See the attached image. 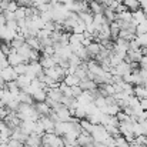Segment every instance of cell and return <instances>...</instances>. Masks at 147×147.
<instances>
[{"mask_svg":"<svg viewBox=\"0 0 147 147\" xmlns=\"http://www.w3.org/2000/svg\"><path fill=\"white\" fill-rule=\"evenodd\" d=\"M90 136L93 137V140H94V142L103 143V142L109 137V133L106 131V129H104V126H103V124H93L92 131H90Z\"/></svg>","mask_w":147,"mask_h":147,"instance_id":"obj_1","label":"cell"},{"mask_svg":"<svg viewBox=\"0 0 147 147\" xmlns=\"http://www.w3.org/2000/svg\"><path fill=\"white\" fill-rule=\"evenodd\" d=\"M17 34L16 30H11L10 27H7L6 24L0 26V40L1 42H6V43H10L11 39Z\"/></svg>","mask_w":147,"mask_h":147,"instance_id":"obj_2","label":"cell"},{"mask_svg":"<svg viewBox=\"0 0 147 147\" xmlns=\"http://www.w3.org/2000/svg\"><path fill=\"white\" fill-rule=\"evenodd\" d=\"M0 77H1L6 83H9V82H11V80H16V79H17V74H16V71H14V69H13L11 66H7V67H4V69L0 71Z\"/></svg>","mask_w":147,"mask_h":147,"instance_id":"obj_3","label":"cell"},{"mask_svg":"<svg viewBox=\"0 0 147 147\" xmlns=\"http://www.w3.org/2000/svg\"><path fill=\"white\" fill-rule=\"evenodd\" d=\"M86 50H87V54H89L90 60H94L96 56L98 54V51L101 50V45H100L98 42H96V40H93V42H90V43L86 46Z\"/></svg>","mask_w":147,"mask_h":147,"instance_id":"obj_4","label":"cell"},{"mask_svg":"<svg viewBox=\"0 0 147 147\" xmlns=\"http://www.w3.org/2000/svg\"><path fill=\"white\" fill-rule=\"evenodd\" d=\"M7 63H9V66L14 67V66H17L19 63H24V61H23V57H22L16 50L11 49L10 50V53L7 54Z\"/></svg>","mask_w":147,"mask_h":147,"instance_id":"obj_5","label":"cell"},{"mask_svg":"<svg viewBox=\"0 0 147 147\" xmlns=\"http://www.w3.org/2000/svg\"><path fill=\"white\" fill-rule=\"evenodd\" d=\"M39 63L42 64L43 69H50L53 66H56V60L53 56H46V54H40V59H39Z\"/></svg>","mask_w":147,"mask_h":147,"instance_id":"obj_6","label":"cell"},{"mask_svg":"<svg viewBox=\"0 0 147 147\" xmlns=\"http://www.w3.org/2000/svg\"><path fill=\"white\" fill-rule=\"evenodd\" d=\"M104 4L98 3L96 0H89V10L93 13V14H103L104 11Z\"/></svg>","mask_w":147,"mask_h":147,"instance_id":"obj_7","label":"cell"},{"mask_svg":"<svg viewBox=\"0 0 147 147\" xmlns=\"http://www.w3.org/2000/svg\"><path fill=\"white\" fill-rule=\"evenodd\" d=\"M16 51H17V53H19V54L23 57V61H24V63H29V61H30V53H32V47H30L27 43H24L22 47H19Z\"/></svg>","mask_w":147,"mask_h":147,"instance_id":"obj_8","label":"cell"},{"mask_svg":"<svg viewBox=\"0 0 147 147\" xmlns=\"http://www.w3.org/2000/svg\"><path fill=\"white\" fill-rule=\"evenodd\" d=\"M79 86L82 87V90H89V92H92V90H94V89H97V83L94 82V80H92V79H83V80H80V83H79Z\"/></svg>","mask_w":147,"mask_h":147,"instance_id":"obj_9","label":"cell"},{"mask_svg":"<svg viewBox=\"0 0 147 147\" xmlns=\"http://www.w3.org/2000/svg\"><path fill=\"white\" fill-rule=\"evenodd\" d=\"M34 109L37 110V113L40 114V117H42V116H47V114L50 113V110H51L46 101H36Z\"/></svg>","mask_w":147,"mask_h":147,"instance_id":"obj_10","label":"cell"},{"mask_svg":"<svg viewBox=\"0 0 147 147\" xmlns=\"http://www.w3.org/2000/svg\"><path fill=\"white\" fill-rule=\"evenodd\" d=\"M119 37L120 39H124L127 42L136 39V30H130V29H120L119 32Z\"/></svg>","mask_w":147,"mask_h":147,"instance_id":"obj_11","label":"cell"},{"mask_svg":"<svg viewBox=\"0 0 147 147\" xmlns=\"http://www.w3.org/2000/svg\"><path fill=\"white\" fill-rule=\"evenodd\" d=\"M24 43H26V39H24L22 34H19V33H17V34L11 39V42H10V47H11V49H14V50H17L19 47H22Z\"/></svg>","mask_w":147,"mask_h":147,"instance_id":"obj_12","label":"cell"},{"mask_svg":"<svg viewBox=\"0 0 147 147\" xmlns=\"http://www.w3.org/2000/svg\"><path fill=\"white\" fill-rule=\"evenodd\" d=\"M79 20L83 22V23L86 24V27H87V26H90V24L93 23V13H92L90 10H89V11L79 13Z\"/></svg>","mask_w":147,"mask_h":147,"instance_id":"obj_13","label":"cell"},{"mask_svg":"<svg viewBox=\"0 0 147 147\" xmlns=\"http://www.w3.org/2000/svg\"><path fill=\"white\" fill-rule=\"evenodd\" d=\"M49 89V87H47ZM47 89H39V90H36L33 94H32V97L34 101H45L46 97H47Z\"/></svg>","mask_w":147,"mask_h":147,"instance_id":"obj_14","label":"cell"},{"mask_svg":"<svg viewBox=\"0 0 147 147\" xmlns=\"http://www.w3.org/2000/svg\"><path fill=\"white\" fill-rule=\"evenodd\" d=\"M16 83L19 84V87H20V90H23V89H26L30 83H32V80L26 76V74H20V76H17V79H16Z\"/></svg>","mask_w":147,"mask_h":147,"instance_id":"obj_15","label":"cell"},{"mask_svg":"<svg viewBox=\"0 0 147 147\" xmlns=\"http://www.w3.org/2000/svg\"><path fill=\"white\" fill-rule=\"evenodd\" d=\"M19 101L20 103H26V104H34V100L32 97V94H29V93H26V92H23V90H20V93H19Z\"/></svg>","mask_w":147,"mask_h":147,"instance_id":"obj_16","label":"cell"},{"mask_svg":"<svg viewBox=\"0 0 147 147\" xmlns=\"http://www.w3.org/2000/svg\"><path fill=\"white\" fill-rule=\"evenodd\" d=\"M131 14H133V20L136 22V24H139V23H143V22H144V20L147 19V16L144 14V11H143L142 9L131 11Z\"/></svg>","mask_w":147,"mask_h":147,"instance_id":"obj_17","label":"cell"},{"mask_svg":"<svg viewBox=\"0 0 147 147\" xmlns=\"http://www.w3.org/2000/svg\"><path fill=\"white\" fill-rule=\"evenodd\" d=\"M119 32H120V27L117 24V22H111L110 23V39L114 42L116 39H119Z\"/></svg>","mask_w":147,"mask_h":147,"instance_id":"obj_18","label":"cell"},{"mask_svg":"<svg viewBox=\"0 0 147 147\" xmlns=\"http://www.w3.org/2000/svg\"><path fill=\"white\" fill-rule=\"evenodd\" d=\"M67 86H76V84H79L80 83V79L76 76V74H66V77H64V80H63Z\"/></svg>","mask_w":147,"mask_h":147,"instance_id":"obj_19","label":"cell"},{"mask_svg":"<svg viewBox=\"0 0 147 147\" xmlns=\"http://www.w3.org/2000/svg\"><path fill=\"white\" fill-rule=\"evenodd\" d=\"M123 4L127 7V10L130 11H134V10H139L140 9V3L137 0H123Z\"/></svg>","mask_w":147,"mask_h":147,"instance_id":"obj_20","label":"cell"},{"mask_svg":"<svg viewBox=\"0 0 147 147\" xmlns=\"http://www.w3.org/2000/svg\"><path fill=\"white\" fill-rule=\"evenodd\" d=\"M146 129L143 127V124L140 123V121H136L134 124H133V134H134V137H137V136H142V134H146Z\"/></svg>","mask_w":147,"mask_h":147,"instance_id":"obj_21","label":"cell"},{"mask_svg":"<svg viewBox=\"0 0 147 147\" xmlns=\"http://www.w3.org/2000/svg\"><path fill=\"white\" fill-rule=\"evenodd\" d=\"M26 43L32 47V49H34V50H42V47H40V42H39V39L37 37H27L26 39Z\"/></svg>","mask_w":147,"mask_h":147,"instance_id":"obj_22","label":"cell"},{"mask_svg":"<svg viewBox=\"0 0 147 147\" xmlns=\"http://www.w3.org/2000/svg\"><path fill=\"white\" fill-rule=\"evenodd\" d=\"M13 69H14V71H16V74H17V76L24 74V73H26V70H27V63H19V64H17V66H14Z\"/></svg>","mask_w":147,"mask_h":147,"instance_id":"obj_23","label":"cell"},{"mask_svg":"<svg viewBox=\"0 0 147 147\" xmlns=\"http://www.w3.org/2000/svg\"><path fill=\"white\" fill-rule=\"evenodd\" d=\"M14 17H16V20L26 19V9H24V7H22V6H19V7H17V10L14 11Z\"/></svg>","mask_w":147,"mask_h":147,"instance_id":"obj_24","label":"cell"},{"mask_svg":"<svg viewBox=\"0 0 147 147\" xmlns=\"http://www.w3.org/2000/svg\"><path fill=\"white\" fill-rule=\"evenodd\" d=\"M136 40L139 42V45H140L142 47H147V33H143V34L136 36Z\"/></svg>","mask_w":147,"mask_h":147,"instance_id":"obj_25","label":"cell"},{"mask_svg":"<svg viewBox=\"0 0 147 147\" xmlns=\"http://www.w3.org/2000/svg\"><path fill=\"white\" fill-rule=\"evenodd\" d=\"M94 104H96V107L100 109V107H104V106H107L106 104V98L103 97V96H97V97L94 98V101H93Z\"/></svg>","mask_w":147,"mask_h":147,"instance_id":"obj_26","label":"cell"},{"mask_svg":"<svg viewBox=\"0 0 147 147\" xmlns=\"http://www.w3.org/2000/svg\"><path fill=\"white\" fill-rule=\"evenodd\" d=\"M70 89H71V94H73V97H77V96H80V94H82V92H83V90H82V87H80L79 84H76V86H71Z\"/></svg>","mask_w":147,"mask_h":147,"instance_id":"obj_27","label":"cell"},{"mask_svg":"<svg viewBox=\"0 0 147 147\" xmlns=\"http://www.w3.org/2000/svg\"><path fill=\"white\" fill-rule=\"evenodd\" d=\"M6 26L7 27H10L11 30H19V23H17V20H9V22H6Z\"/></svg>","mask_w":147,"mask_h":147,"instance_id":"obj_28","label":"cell"},{"mask_svg":"<svg viewBox=\"0 0 147 147\" xmlns=\"http://www.w3.org/2000/svg\"><path fill=\"white\" fill-rule=\"evenodd\" d=\"M140 47H142V46L139 45V42H137L136 39H133V40L129 42V50H139Z\"/></svg>","mask_w":147,"mask_h":147,"instance_id":"obj_29","label":"cell"},{"mask_svg":"<svg viewBox=\"0 0 147 147\" xmlns=\"http://www.w3.org/2000/svg\"><path fill=\"white\" fill-rule=\"evenodd\" d=\"M9 146L10 147H23L24 146V143H22V142H19V140H16V139H9Z\"/></svg>","mask_w":147,"mask_h":147,"instance_id":"obj_30","label":"cell"},{"mask_svg":"<svg viewBox=\"0 0 147 147\" xmlns=\"http://www.w3.org/2000/svg\"><path fill=\"white\" fill-rule=\"evenodd\" d=\"M17 7H19V4H17L14 0H10V1H9V6H7V11H16ZM4 11H6V10H4Z\"/></svg>","mask_w":147,"mask_h":147,"instance_id":"obj_31","label":"cell"},{"mask_svg":"<svg viewBox=\"0 0 147 147\" xmlns=\"http://www.w3.org/2000/svg\"><path fill=\"white\" fill-rule=\"evenodd\" d=\"M139 66H140V69L147 70V54H143V57H142L140 61H139Z\"/></svg>","mask_w":147,"mask_h":147,"instance_id":"obj_32","label":"cell"},{"mask_svg":"<svg viewBox=\"0 0 147 147\" xmlns=\"http://www.w3.org/2000/svg\"><path fill=\"white\" fill-rule=\"evenodd\" d=\"M3 24H6V17H4V13L0 11V26H3Z\"/></svg>","mask_w":147,"mask_h":147,"instance_id":"obj_33","label":"cell"},{"mask_svg":"<svg viewBox=\"0 0 147 147\" xmlns=\"http://www.w3.org/2000/svg\"><path fill=\"white\" fill-rule=\"evenodd\" d=\"M116 147H130V144H129V143H127V142L124 140V142H121L120 144H117Z\"/></svg>","mask_w":147,"mask_h":147,"instance_id":"obj_34","label":"cell"},{"mask_svg":"<svg viewBox=\"0 0 147 147\" xmlns=\"http://www.w3.org/2000/svg\"><path fill=\"white\" fill-rule=\"evenodd\" d=\"M23 147H29V146H27V144H24V146H23Z\"/></svg>","mask_w":147,"mask_h":147,"instance_id":"obj_35","label":"cell"}]
</instances>
